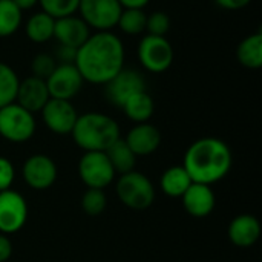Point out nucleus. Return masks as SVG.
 Returning a JSON list of instances; mask_svg holds the SVG:
<instances>
[{
  "label": "nucleus",
  "mask_w": 262,
  "mask_h": 262,
  "mask_svg": "<svg viewBox=\"0 0 262 262\" xmlns=\"http://www.w3.org/2000/svg\"><path fill=\"white\" fill-rule=\"evenodd\" d=\"M107 206V196L101 189H88L81 198V209L89 216H98Z\"/></svg>",
  "instance_id": "obj_27"
},
{
  "label": "nucleus",
  "mask_w": 262,
  "mask_h": 262,
  "mask_svg": "<svg viewBox=\"0 0 262 262\" xmlns=\"http://www.w3.org/2000/svg\"><path fill=\"white\" fill-rule=\"evenodd\" d=\"M12 255V243L8 235L0 233V262H6Z\"/></svg>",
  "instance_id": "obj_32"
},
{
  "label": "nucleus",
  "mask_w": 262,
  "mask_h": 262,
  "mask_svg": "<svg viewBox=\"0 0 262 262\" xmlns=\"http://www.w3.org/2000/svg\"><path fill=\"white\" fill-rule=\"evenodd\" d=\"M51 95L46 86V80H41L38 77H28L23 81H20L17 89L15 103L20 104L23 109L29 111L31 114L40 112L45 104L49 101Z\"/></svg>",
  "instance_id": "obj_15"
},
{
  "label": "nucleus",
  "mask_w": 262,
  "mask_h": 262,
  "mask_svg": "<svg viewBox=\"0 0 262 262\" xmlns=\"http://www.w3.org/2000/svg\"><path fill=\"white\" fill-rule=\"evenodd\" d=\"M223 9H229V11H236L241 8H246L252 0H215Z\"/></svg>",
  "instance_id": "obj_34"
},
{
  "label": "nucleus",
  "mask_w": 262,
  "mask_h": 262,
  "mask_svg": "<svg viewBox=\"0 0 262 262\" xmlns=\"http://www.w3.org/2000/svg\"><path fill=\"white\" fill-rule=\"evenodd\" d=\"M238 61L249 69H259L262 66V32L247 35L236 49Z\"/></svg>",
  "instance_id": "obj_22"
},
{
  "label": "nucleus",
  "mask_w": 262,
  "mask_h": 262,
  "mask_svg": "<svg viewBox=\"0 0 262 262\" xmlns=\"http://www.w3.org/2000/svg\"><path fill=\"white\" fill-rule=\"evenodd\" d=\"M91 35V28L84 23L81 17L75 14L55 18L54 25V38H57L58 45L69 46L78 49Z\"/></svg>",
  "instance_id": "obj_14"
},
{
  "label": "nucleus",
  "mask_w": 262,
  "mask_h": 262,
  "mask_svg": "<svg viewBox=\"0 0 262 262\" xmlns=\"http://www.w3.org/2000/svg\"><path fill=\"white\" fill-rule=\"evenodd\" d=\"M77 11L89 28L111 31L117 26L123 8L118 0H80Z\"/></svg>",
  "instance_id": "obj_7"
},
{
  "label": "nucleus",
  "mask_w": 262,
  "mask_h": 262,
  "mask_svg": "<svg viewBox=\"0 0 262 262\" xmlns=\"http://www.w3.org/2000/svg\"><path fill=\"white\" fill-rule=\"evenodd\" d=\"M55 68H57V61L49 54H38V55H35L34 60H32V64H31L32 75L38 77L41 80H46L54 72Z\"/></svg>",
  "instance_id": "obj_29"
},
{
  "label": "nucleus",
  "mask_w": 262,
  "mask_h": 262,
  "mask_svg": "<svg viewBox=\"0 0 262 262\" xmlns=\"http://www.w3.org/2000/svg\"><path fill=\"white\" fill-rule=\"evenodd\" d=\"M261 236V224L253 215L244 213L232 220L229 226V238L233 246L247 249L258 243Z\"/></svg>",
  "instance_id": "obj_18"
},
{
  "label": "nucleus",
  "mask_w": 262,
  "mask_h": 262,
  "mask_svg": "<svg viewBox=\"0 0 262 262\" xmlns=\"http://www.w3.org/2000/svg\"><path fill=\"white\" fill-rule=\"evenodd\" d=\"M106 97L114 104L121 107L134 94L146 91L144 77L134 69H121L111 81L106 84Z\"/></svg>",
  "instance_id": "obj_13"
},
{
  "label": "nucleus",
  "mask_w": 262,
  "mask_h": 262,
  "mask_svg": "<svg viewBox=\"0 0 262 262\" xmlns=\"http://www.w3.org/2000/svg\"><path fill=\"white\" fill-rule=\"evenodd\" d=\"M192 183V178L183 166H172L163 172L160 189L170 198H181Z\"/></svg>",
  "instance_id": "obj_19"
},
{
  "label": "nucleus",
  "mask_w": 262,
  "mask_h": 262,
  "mask_svg": "<svg viewBox=\"0 0 262 262\" xmlns=\"http://www.w3.org/2000/svg\"><path fill=\"white\" fill-rule=\"evenodd\" d=\"M34 114L23 109L15 101L0 107V137L9 143H26L35 134Z\"/></svg>",
  "instance_id": "obj_5"
},
{
  "label": "nucleus",
  "mask_w": 262,
  "mask_h": 262,
  "mask_svg": "<svg viewBox=\"0 0 262 262\" xmlns=\"http://www.w3.org/2000/svg\"><path fill=\"white\" fill-rule=\"evenodd\" d=\"M124 141L127 143V146L130 147L137 158L147 157L158 150L161 144V134L150 123H138L129 130Z\"/></svg>",
  "instance_id": "obj_17"
},
{
  "label": "nucleus",
  "mask_w": 262,
  "mask_h": 262,
  "mask_svg": "<svg viewBox=\"0 0 262 262\" xmlns=\"http://www.w3.org/2000/svg\"><path fill=\"white\" fill-rule=\"evenodd\" d=\"M18 84L20 80L15 71L11 66L0 61V107L15 101Z\"/></svg>",
  "instance_id": "obj_25"
},
{
  "label": "nucleus",
  "mask_w": 262,
  "mask_h": 262,
  "mask_svg": "<svg viewBox=\"0 0 262 262\" xmlns=\"http://www.w3.org/2000/svg\"><path fill=\"white\" fill-rule=\"evenodd\" d=\"M14 180H15L14 164L8 158L0 157V192L11 189Z\"/></svg>",
  "instance_id": "obj_31"
},
{
  "label": "nucleus",
  "mask_w": 262,
  "mask_h": 262,
  "mask_svg": "<svg viewBox=\"0 0 262 262\" xmlns=\"http://www.w3.org/2000/svg\"><path fill=\"white\" fill-rule=\"evenodd\" d=\"M170 28V18L166 12L157 11L150 15H147L146 20V31L150 35H158V37H164V34L169 31Z\"/></svg>",
  "instance_id": "obj_30"
},
{
  "label": "nucleus",
  "mask_w": 262,
  "mask_h": 262,
  "mask_svg": "<svg viewBox=\"0 0 262 262\" xmlns=\"http://www.w3.org/2000/svg\"><path fill=\"white\" fill-rule=\"evenodd\" d=\"M123 112L126 114V117L129 120H132L134 123H147L150 120V117L154 115L155 111V103L152 100V97L147 94V91H141L134 94L123 106H121Z\"/></svg>",
  "instance_id": "obj_20"
},
{
  "label": "nucleus",
  "mask_w": 262,
  "mask_h": 262,
  "mask_svg": "<svg viewBox=\"0 0 262 262\" xmlns=\"http://www.w3.org/2000/svg\"><path fill=\"white\" fill-rule=\"evenodd\" d=\"M28 221V204L21 193L8 189L0 192V233L12 235Z\"/></svg>",
  "instance_id": "obj_9"
},
{
  "label": "nucleus",
  "mask_w": 262,
  "mask_h": 262,
  "mask_svg": "<svg viewBox=\"0 0 262 262\" xmlns=\"http://www.w3.org/2000/svg\"><path fill=\"white\" fill-rule=\"evenodd\" d=\"M138 60L146 71L161 74L173 61V48L166 37L147 34L138 43Z\"/></svg>",
  "instance_id": "obj_6"
},
{
  "label": "nucleus",
  "mask_w": 262,
  "mask_h": 262,
  "mask_svg": "<svg viewBox=\"0 0 262 262\" xmlns=\"http://www.w3.org/2000/svg\"><path fill=\"white\" fill-rule=\"evenodd\" d=\"M40 112L46 127L57 135H69L78 118L74 104L68 100L58 98H49Z\"/></svg>",
  "instance_id": "obj_12"
},
{
  "label": "nucleus",
  "mask_w": 262,
  "mask_h": 262,
  "mask_svg": "<svg viewBox=\"0 0 262 262\" xmlns=\"http://www.w3.org/2000/svg\"><path fill=\"white\" fill-rule=\"evenodd\" d=\"M115 190L121 204L132 210H146L155 201V187L141 172L132 170L120 175Z\"/></svg>",
  "instance_id": "obj_4"
},
{
  "label": "nucleus",
  "mask_w": 262,
  "mask_h": 262,
  "mask_svg": "<svg viewBox=\"0 0 262 262\" xmlns=\"http://www.w3.org/2000/svg\"><path fill=\"white\" fill-rule=\"evenodd\" d=\"M184 210L193 218H206L209 216L216 204L215 193L210 186L192 183L189 189L181 196Z\"/></svg>",
  "instance_id": "obj_16"
},
{
  "label": "nucleus",
  "mask_w": 262,
  "mask_h": 262,
  "mask_svg": "<svg viewBox=\"0 0 262 262\" xmlns=\"http://www.w3.org/2000/svg\"><path fill=\"white\" fill-rule=\"evenodd\" d=\"M21 11H26V9H31L35 3H38V0H12Z\"/></svg>",
  "instance_id": "obj_36"
},
{
  "label": "nucleus",
  "mask_w": 262,
  "mask_h": 262,
  "mask_svg": "<svg viewBox=\"0 0 262 262\" xmlns=\"http://www.w3.org/2000/svg\"><path fill=\"white\" fill-rule=\"evenodd\" d=\"M21 12L12 0H0V38L11 37L20 28Z\"/></svg>",
  "instance_id": "obj_24"
},
{
  "label": "nucleus",
  "mask_w": 262,
  "mask_h": 262,
  "mask_svg": "<svg viewBox=\"0 0 262 262\" xmlns=\"http://www.w3.org/2000/svg\"><path fill=\"white\" fill-rule=\"evenodd\" d=\"M146 20L147 15L143 9H123L117 26H120L124 34L138 35L146 31Z\"/></svg>",
  "instance_id": "obj_26"
},
{
  "label": "nucleus",
  "mask_w": 262,
  "mask_h": 262,
  "mask_svg": "<svg viewBox=\"0 0 262 262\" xmlns=\"http://www.w3.org/2000/svg\"><path fill=\"white\" fill-rule=\"evenodd\" d=\"M183 167L193 183L212 186L227 177L232 167L230 147L220 138H200L184 154Z\"/></svg>",
  "instance_id": "obj_2"
},
{
  "label": "nucleus",
  "mask_w": 262,
  "mask_h": 262,
  "mask_svg": "<svg viewBox=\"0 0 262 262\" xmlns=\"http://www.w3.org/2000/svg\"><path fill=\"white\" fill-rule=\"evenodd\" d=\"M78 175L88 189H104L115 180V172L104 152H84L78 161Z\"/></svg>",
  "instance_id": "obj_8"
},
{
  "label": "nucleus",
  "mask_w": 262,
  "mask_h": 262,
  "mask_svg": "<svg viewBox=\"0 0 262 262\" xmlns=\"http://www.w3.org/2000/svg\"><path fill=\"white\" fill-rule=\"evenodd\" d=\"M123 9H143L149 0H118Z\"/></svg>",
  "instance_id": "obj_35"
},
{
  "label": "nucleus",
  "mask_w": 262,
  "mask_h": 262,
  "mask_svg": "<svg viewBox=\"0 0 262 262\" xmlns=\"http://www.w3.org/2000/svg\"><path fill=\"white\" fill-rule=\"evenodd\" d=\"M83 77L74 63H60L46 78V86L51 98L71 101L83 86Z\"/></svg>",
  "instance_id": "obj_10"
},
{
  "label": "nucleus",
  "mask_w": 262,
  "mask_h": 262,
  "mask_svg": "<svg viewBox=\"0 0 262 262\" xmlns=\"http://www.w3.org/2000/svg\"><path fill=\"white\" fill-rule=\"evenodd\" d=\"M75 55H77V49L69 48V46H61V45H58L57 58H58L61 63H74V61H75Z\"/></svg>",
  "instance_id": "obj_33"
},
{
  "label": "nucleus",
  "mask_w": 262,
  "mask_h": 262,
  "mask_svg": "<svg viewBox=\"0 0 262 262\" xmlns=\"http://www.w3.org/2000/svg\"><path fill=\"white\" fill-rule=\"evenodd\" d=\"M71 135L74 143L84 152H104L112 143L121 138L118 123L100 112L78 115Z\"/></svg>",
  "instance_id": "obj_3"
},
{
  "label": "nucleus",
  "mask_w": 262,
  "mask_h": 262,
  "mask_svg": "<svg viewBox=\"0 0 262 262\" xmlns=\"http://www.w3.org/2000/svg\"><path fill=\"white\" fill-rule=\"evenodd\" d=\"M41 5V11L49 14L54 18L72 15L78 9L80 0H38Z\"/></svg>",
  "instance_id": "obj_28"
},
{
  "label": "nucleus",
  "mask_w": 262,
  "mask_h": 262,
  "mask_svg": "<svg viewBox=\"0 0 262 262\" xmlns=\"http://www.w3.org/2000/svg\"><path fill=\"white\" fill-rule=\"evenodd\" d=\"M112 169L115 173H127L135 169L137 157L124 141V138H118L115 143H112L106 150H104Z\"/></svg>",
  "instance_id": "obj_21"
},
{
  "label": "nucleus",
  "mask_w": 262,
  "mask_h": 262,
  "mask_svg": "<svg viewBox=\"0 0 262 262\" xmlns=\"http://www.w3.org/2000/svg\"><path fill=\"white\" fill-rule=\"evenodd\" d=\"M74 64L84 81L106 84L124 68V45L111 31H98L77 49Z\"/></svg>",
  "instance_id": "obj_1"
},
{
  "label": "nucleus",
  "mask_w": 262,
  "mask_h": 262,
  "mask_svg": "<svg viewBox=\"0 0 262 262\" xmlns=\"http://www.w3.org/2000/svg\"><path fill=\"white\" fill-rule=\"evenodd\" d=\"M57 164L48 155L35 154L29 157L21 167L25 183L34 190H46L57 181Z\"/></svg>",
  "instance_id": "obj_11"
},
{
  "label": "nucleus",
  "mask_w": 262,
  "mask_h": 262,
  "mask_svg": "<svg viewBox=\"0 0 262 262\" xmlns=\"http://www.w3.org/2000/svg\"><path fill=\"white\" fill-rule=\"evenodd\" d=\"M54 25L55 18L49 14L40 11L32 14L25 26L26 35L34 43H46L51 38H54Z\"/></svg>",
  "instance_id": "obj_23"
}]
</instances>
